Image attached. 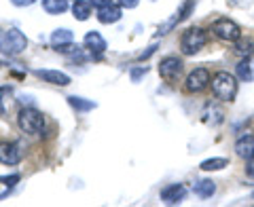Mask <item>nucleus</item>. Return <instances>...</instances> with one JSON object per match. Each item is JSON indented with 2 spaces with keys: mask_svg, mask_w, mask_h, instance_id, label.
<instances>
[{
  "mask_svg": "<svg viewBox=\"0 0 254 207\" xmlns=\"http://www.w3.org/2000/svg\"><path fill=\"white\" fill-rule=\"evenodd\" d=\"M68 0H43V9L49 15H62L68 11Z\"/></svg>",
  "mask_w": 254,
  "mask_h": 207,
  "instance_id": "nucleus-16",
  "label": "nucleus"
},
{
  "mask_svg": "<svg viewBox=\"0 0 254 207\" xmlns=\"http://www.w3.org/2000/svg\"><path fill=\"white\" fill-rule=\"evenodd\" d=\"M85 47L93 55H102V53L106 51V41L102 38L100 32H93L91 30V32H87V34H85Z\"/></svg>",
  "mask_w": 254,
  "mask_h": 207,
  "instance_id": "nucleus-12",
  "label": "nucleus"
},
{
  "mask_svg": "<svg viewBox=\"0 0 254 207\" xmlns=\"http://www.w3.org/2000/svg\"><path fill=\"white\" fill-rule=\"evenodd\" d=\"M237 76H240L242 81H246V83H252L254 72H252V66H250V61H248V59L240 61V66H237Z\"/></svg>",
  "mask_w": 254,
  "mask_h": 207,
  "instance_id": "nucleus-21",
  "label": "nucleus"
},
{
  "mask_svg": "<svg viewBox=\"0 0 254 207\" xmlns=\"http://www.w3.org/2000/svg\"><path fill=\"white\" fill-rule=\"evenodd\" d=\"M185 197H187L185 184H170V186L161 188V201L168 203V205H176V203H180Z\"/></svg>",
  "mask_w": 254,
  "mask_h": 207,
  "instance_id": "nucleus-9",
  "label": "nucleus"
},
{
  "mask_svg": "<svg viewBox=\"0 0 254 207\" xmlns=\"http://www.w3.org/2000/svg\"><path fill=\"white\" fill-rule=\"evenodd\" d=\"M235 153H237V156L246 158V161L254 156V135L252 133H246V135H242V138H237Z\"/></svg>",
  "mask_w": 254,
  "mask_h": 207,
  "instance_id": "nucleus-11",
  "label": "nucleus"
},
{
  "mask_svg": "<svg viewBox=\"0 0 254 207\" xmlns=\"http://www.w3.org/2000/svg\"><path fill=\"white\" fill-rule=\"evenodd\" d=\"M123 17L121 13V6H115V4H108V6H102V9H98V21L100 23H117L119 19Z\"/></svg>",
  "mask_w": 254,
  "mask_h": 207,
  "instance_id": "nucleus-13",
  "label": "nucleus"
},
{
  "mask_svg": "<svg viewBox=\"0 0 254 207\" xmlns=\"http://www.w3.org/2000/svg\"><path fill=\"white\" fill-rule=\"evenodd\" d=\"M229 165L227 158H222V156H216V158H208V161H203L199 167L203 171H220V169H225V167Z\"/></svg>",
  "mask_w": 254,
  "mask_h": 207,
  "instance_id": "nucleus-19",
  "label": "nucleus"
},
{
  "mask_svg": "<svg viewBox=\"0 0 254 207\" xmlns=\"http://www.w3.org/2000/svg\"><path fill=\"white\" fill-rule=\"evenodd\" d=\"M205 43H208V34H205V30L201 28H189L182 32L180 36V51L185 55H195L199 53Z\"/></svg>",
  "mask_w": 254,
  "mask_h": 207,
  "instance_id": "nucleus-3",
  "label": "nucleus"
},
{
  "mask_svg": "<svg viewBox=\"0 0 254 207\" xmlns=\"http://www.w3.org/2000/svg\"><path fill=\"white\" fill-rule=\"evenodd\" d=\"M11 2H13L15 6H30V4H34L36 0H11Z\"/></svg>",
  "mask_w": 254,
  "mask_h": 207,
  "instance_id": "nucleus-27",
  "label": "nucleus"
},
{
  "mask_svg": "<svg viewBox=\"0 0 254 207\" xmlns=\"http://www.w3.org/2000/svg\"><path fill=\"white\" fill-rule=\"evenodd\" d=\"M68 104H70V106H72L74 110H78V112H87V110H93L95 106H98L95 102L85 100V98H78V95H70Z\"/></svg>",
  "mask_w": 254,
  "mask_h": 207,
  "instance_id": "nucleus-17",
  "label": "nucleus"
},
{
  "mask_svg": "<svg viewBox=\"0 0 254 207\" xmlns=\"http://www.w3.org/2000/svg\"><path fill=\"white\" fill-rule=\"evenodd\" d=\"M235 53L240 55V57L250 59V57H252V53H254V43H252V41H244V38H240V41L235 43Z\"/></svg>",
  "mask_w": 254,
  "mask_h": 207,
  "instance_id": "nucleus-20",
  "label": "nucleus"
},
{
  "mask_svg": "<svg viewBox=\"0 0 254 207\" xmlns=\"http://www.w3.org/2000/svg\"><path fill=\"white\" fill-rule=\"evenodd\" d=\"M72 15L78 19V21H87L89 19V15H91V2H83V0H74L72 2Z\"/></svg>",
  "mask_w": 254,
  "mask_h": 207,
  "instance_id": "nucleus-15",
  "label": "nucleus"
},
{
  "mask_svg": "<svg viewBox=\"0 0 254 207\" xmlns=\"http://www.w3.org/2000/svg\"><path fill=\"white\" fill-rule=\"evenodd\" d=\"M21 158L23 153L15 142H0V163L2 165H17Z\"/></svg>",
  "mask_w": 254,
  "mask_h": 207,
  "instance_id": "nucleus-8",
  "label": "nucleus"
},
{
  "mask_svg": "<svg viewBox=\"0 0 254 207\" xmlns=\"http://www.w3.org/2000/svg\"><path fill=\"white\" fill-rule=\"evenodd\" d=\"M140 0H119V4L125 6V9H133V6H138Z\"/></svg>",
  "mask_w": 254,
  "mask_h": 207,
  "instance_id": "nucleus-25",
  "label": "nucleus"
},
{
  "mask_svg": "<svg viewBox=\"0 0 254 207\" xmlns=\"http://www.w3.org/2000/svg\"><path fill=\"white\" fill-rule=\"evenodd\" d=\"M182 70H185V63H182V59L176 57V55L163 57L161 63H159V74H161V78L168 83H176L182 74Z\"/></svg>",
  "mask_w": 254,
  "mask_h": 207,
  "instance_id": "nucleus-7",
  "label": "nucleus"
},
{
  "mask_svg": "<svg viewBox=\"0 0 254 207\" xmlns=\"http://www.w3.org/2000/svg\"><path fill=\"white\" fill-rule=\"evenodd\" d=\"M193 193L201 199H210L214 193H216V184L212 180H199L197 184L193 186Z\"/></svg>",
  "mask_w": 254,
  "mask_h": 207,
  "instance_id": "nucleus-14",
  "label": "nucleus"
},
{
  "mask_svg": "<svg viewBox=\"0 0 254 207\" xmlns=\"http://www.w3.org/2000/svg\"><path fill=\"white\" fill-rule=\"evenodd\" d=\"M212 34L218 38V41L225 43H237L242 38V28L237 26L233 19L229 17H220L212 23Z\"/></svg>",
  "mask_w": 254,
  "mask_h": 207,
  "instance_id": "nucleus-4",
  "label": "nucleus"
},
{
  "mask_svg": "<svg viewBox=\"0 0 254 207\" xmlns=\"http://www.w3.org/2000/svg\"><path fill=\"white\" fill-rule=\"evenodd\" d=\"M17 123L21 127V131H26V133H41L45 129V116L36 108H21Z\"/></svg>",
  "mask_w": 254,
  "mask_h": 207,
  "instance_id": "nucleus-5",
  "label": "nucleus"
},
{
  "mask_svg": "<svg viewBox=\"0 0 254 207\" xmlns=\"http://www.w3.org/2000/svg\"><path fill=\"white\" fill-rule=\"evenodd\" d=\"M246 176L254 180V156L248 158V165H246Z\"/></svg>",
  "mask_w": 254,
  "mask_h": 207,
  "instance_id": "nucleus-24",
  "label": "nucleus"
},
{
  "mask_svg": "<svg viewBox=\"0 0 254 207\" xmlns=\"http://www.w3.org/2000/svg\"><path fill=\"white\" fill-rule=\"evenodd\" d=\"M64 43H72V32L66 30V28H60V30H55L53 34H51V45H53V49L55 47H60Z\"/></svg>",
  "mask_w": 254,
  "mask_h": 207,
  "instance_id": "nucleus-18",
  "label": "nucleus"
},
{
  "mask_svg": "<svg viewBox=\"0 0 254 207\" xmlns=\"http://www.w3.org/2000/svg\"><path fill=\"white\" fill-rule=\"evenodd\" d=\"M212 76L208 72V68H195L193 72H189L187 81H185V89L189 93H201L210 87Z\"/></svg>",
  "mask_w": 254,
  "mask_h": 207,
  "instance_id": "nucleus-6",
  "label": "nucleus"
},
{
  "mask_svg": "<svg viewBox=\"0 0 254 207\" xmlns=\"http://www.w3.org/2000/svg\"><path fill=\"white\" fill-rule=\"evenodd\" d=\"M26 47H28V38L17 28H9V30L0 28V53L19 55L21 51H26Z\"/></svg>",
  "mask_w": 254,
  "mask_h": 207,
  "instance_id": "nucleus-2",
  "label": "nucleus"
},
{
  "mask_svg": "<svg viewBox=\"0 0 254 207\" xmlns=\"http://www.w3.org/2000/svg\"><path fill=\"white\" fill-rule=\"evenodd\" d=\"M146 72H148V68H146V66H142V68H133V70H131V81H133V83H138L140 78L144 76Z\"/></svg>",
  "mask_w": 254,
  "mask_h": 207,
  "instance_id": "nucleus-23",
  "label": "nucleus"
},
{
  "mask_svg": "<svg viewBox=\"0 0 254 207\" xmlns=\"http://www.w3.org/2000/svg\"><path fill=\"white\" fill-rule=\"evenodd\" d=\"M252 197H254V193H252Z\"/></svg>",
  "mask_w": 254,
  "mask_h": 207,
  "instance_id": "nucleus-29",
  "label": "nucleus"
},
{
  "mask_svg": "<svg viewBox=\"0 0 254 207\" xmlns=\"http://www.w3.org/2000/svg\"><path fill=\"white\" fill-rule=\"evenodd\" d=\"M212 93L214 98L220 100V102H233L235 95H237V78L231 74V72H225V70H220L212 76Z\"/></svg>",
  "mask_w": 254,
  "mask_h": 207,
  "instance_id": "nucleus-1",
  "label": "nucleus"
},
{
  "mask_svg": "<svg viewBox=\"0 0 254 207\" xmlns=\"http://www.w3.org/2000/svg\"><path fill=\"white\" fill-rule=\"evenodd\" d=\"M34 74L38 78H43L45 83H51V85H58V87H68L70 85V76L60 72V70H36Z\"/></svg>",
  "mask_w": 254,
  "mask_h": 207,
  "instance_id": "nucleus-10",
  "label": "nucleus"
},
{
  "mask_svg": "<svg viewBox=\"0 0 254 207\" xmlns=\"http://www.w3.org/2000/svg\"><path fill=\"white\" fill-rule=\"evenodd\" d=\"M108 4H113V0H91V6H95V9H102Z\"/></svg>",
  "mask_w": 254,
  "mask_h": 207,
  "instance_id": "nucleus-26",
  "label": "nucleus"
},
{
  "mask_svg": "<svg viewBox=\"0 0 254 207\" xmlns=\"http://www.w3.org/2000/svg\"><path fill=\"white\" fill-rule=\"evenodd\" d=\"M0 182H6V184H9V186H13L15 184V182H19V176H11V178H0Z\"/></svg>",
  "mask_w": 254,
  "mask_h": 207,
  "instance_id": "nucleus-28",
  "label": "nucleus"
},
{
  "mask_svg": "<svg viewBox=\"0 0 254 207\" xmlns=\"http://www.w3.org/2000/svg\"><path fill=\"white\" fill-rule=\"evenodd\" d=\"M55 51L64 53V55H68V53H78V45H74V43H64V45H60V47H55Z\"/></svg>",
  "mask_w": 254,
  "mask_h": 207,
  "instance_id": "nucleus-22",
  "label": "nucleus"
}]
</instances>
